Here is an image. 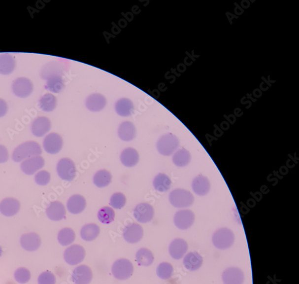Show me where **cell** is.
I'll return each instance as SVG.
<instances>
[{
  "label": "cell",
  "instance_id": "39",
  "mask_svg": "<svg viewBox=\"0 0 299 284\" xmlns=\"http://www.w3.org/2000/svg\"><path fill=\"white\" fill-rule=\"evenodd\" d=\"M156 273L161 279L166 280L169 279L174 274V268L170 263L164 262L159 264Z\"/></svg>",
  "mask_w": 299,
  "mask_h": 284
},
{
  "label": "cell",
  "instance_id": "41",
  "mask_svg": "<svg viewBox=\"0 0 299 284\" xmlns=\"http://www.w3.org/2000/svg\"><path fill=\"white\" fill-rule=\"evenodd\" d=\"M15 279L19 284H26L31 279V273L29 269L25 267H20L15 272Z\"/></svg>",
  "mask_w": 299,
  "mask_h": 284
},
{
  "label": "cell",
  "instance_id": "11",
  "mask_svg": "<svg viewBox=\"0 0 299 284\" xmlns=\"http://www.w3.org/2000/svg\"><path fill=\"white\" fill-rule=\"evenodd\" d=\"M133 215L141 223H147L153 219L155 211L149 203H142L134 209Z\"/></svg>",
  "mask_w": 299,
  "mask_h": 284
},
{
  "label": "cell",
  "instance_id": "38",
  "mask_svg": "<svg viewBox=\"0 0 299 284\" xmlns=\"http://www.w3.org/2000/svg\"><path fill=\"white\" fill-rule=\"evenodd\" d=\"M98 218L102 224H110L115 218V213H114L113 209L110 207H103L100 209L99 213H98Z\"/></svg>",
  "mask_w": 299,
  "mask_h": 284
},
{
  "label": "cell",
  "instance_id": "9",
  "mask_svg": "<svg viewBox=\"0 0 299 284\" xmlns=\"http://www.w3.org/2000/svg\"><path fill=\"white\" fill-rule=\"evenodd\" d=\"M195 221V213L191 210L179 211L174 215L175 226L180 230L189 229L194 224Z\"/></svg>",
  "mask_w": 299,
  "mask_h": 284
},
{
  "label": "cell",
  "instance_id": "43",
  "mask_svg": "<svg viewBox=\"0 0 299 284\" xmlns=\"http://www.w3.org/2000/svg\"><path fill=\"white\" fill-rule=\"evenodd\" d=\"M35 180L38 185L44 186L48 184L50 180V174L46 171H41L37 173L35 177Z\"/></svg>",
  "mask_w": 299,
  "mask_h": 284
},
{
  "label": "cell",
  "instance_id": "46",
  "mask_svg": "<svg viewBox=\"0 0 299 284\" xmlns=\"http://www.w3.org/2000/svg\"><path fill=\"white\" fill-rule=\"evenodd\" d=\"M2 254V250L1 247H0V257H1Z\"/></svg>",
  "mask_w": 299,
  "mask_h": 284
},
{
  "label": "cell",
  "instance_id": "36",
  "mask_svg": "<svg viewBox=\"0 0 299 284\" xmlns=\"http://www.w3.org/2000/svg\"><path fill=\"white\" fill-rule=\"evenodd\" d=\"M136 259L139 266H149L154 262L155 257L150 250L143 248L136 252Z\"/></svg>",
  "mask_w": 299,
  "mask_h": 284
},
{
  "label": "cell",
  "instance_id": "42",
  "mask_svg": "<svg viewBox=\"0 0 299 284\" xmlns=\"http://www.w3.org/2000/svg\"><path fill=\"white\" fill-rule=\"evenodd\" d=\"M38 283V284H55V276L49 271L44 272L39 276Z\"/></svg>",
  "mask_w": 299,
  "mask_h": 284
},
{
  "label": "cell",
  "instance_id": "27",
  "mask_svg": "<svg viewBox=\"0 0 299 284\" xmlns=\"http://www.w3.org/2000/svg\"><path fill=\"white\" fill-rule=\"evenodd\" d=\"M16 62L12 55L3 54L0 55V74L8 75L15 71Z\"/></svg>",
  "mask_w": 299,
  "mask_h": 284
},
{
  "label": "cell",
  "instance_id": "26",
  "mask_svg": "<svg viewBox=\"0 0 299 284\" xmlns=\"http://www.w3.org/2000/svg\"><path fill=\"white\" fill-rule=\"evenodd\" d=\"M139 156L137 151L133 147H128L122 151L121 160L123 164L128 168H133L138 164Z\"/></svg>",
  "mask_w": 299,
  "mask_h": 284
},
{
  "label": "cell",
  "instance_id": "25",
  "mask_svg": "<svg viewBox=\"0 0 299 284\" xmlns=\"http://www.w3.org/2000/svg\"><path fill=\"white\" fill-rule=\"evenodd\" d=\"M119 137L121 140L130 142L136 137V131L135 125L130 121H125L120 125L118 130Z\"/></svg>",
  "mask_w": 299,
  "mask_h": 284
},
{
  "label": "cell",
  "instance_id": "19",
  "mask_svg": "<svg viewBox=\"0 0 299 284\" xmlns=\"http://www.w3.org/2000/svg\"><path fill=\"white\" fill-rule=\"evenodd\" d=\"M20 203L18 200L8 197L0 203V212L6 216H12L18 213L20 210Z\"/></svg>",
  "mask_w": 299,
  "mask_h": 284
},
{
  "label": "cell",
  "instance_id": "10",
  "mask_svg": "<svg viewBox=\"0 0 299 284\" xmlns=\"http://www.w3.org/2000/svg\"><path fill=\"white\" fill-rule=\"evenodd\" d=\"M45 151L50 154H57L63 147V139L57 133H52L47 135L43 142Z\"/></svg>",
  "mask_w": 299,
  "mask_h": 284
},
{
  "label": "cell",
  "instance_id": "35",
  "mask_svg": "<svg viewBox=\"0 0 299 284\" xmlns=\"http://www.w3.org/2000/svg\"><path fill=\"white\" fill-rule=\"evenodd\" d=\"M64 87V80L61 75H55L47 79L45 88L52 93H60Z\"/></svg>",
  "mask_w": 299,
  "mask_h": 284
},
{
  "label": "cell",
  "instance_id": "31",
  "mask_svg": "<svg viewBox=\"0 0 299 284\" xmlns=\"http://www.w3.org/2000/svg\"><path fill=\"white\" fill-rule=\"evenodd\" d=\"M63 72V66L58 62H50L46 64L41 70V76L43 79L47 80L55 75H61Z\"/></svg>",
  "mask_w": 299,
  "mask_h": 284
},
{
  "label": "cell",
  "instance_id": "40",
  "mask_svg": "<svg viewBox=\"0 0 299 284\" xmlns=\"http://www.w3.org/2000/svg\"><path fill=\"white\" fill-rule=\"evenodd\" d=\"M127 203V197L122 193H114L110 199V204L116 210L124 208Z\"/></svg>",
  "mask_w": 299,
  "mask_h": 284
},
{
  "label": "cell",
  "instance_id": "15",
  "mask_svg": "<svg viewBox=\"0 0 299 284\" xmlns=\"http://www.w3.org/2000/svg\"><path fill=\"white\" fill-rule=\"evenodd\" d=\"M51 129V122L45 116H39L35 119L32 125V131L36 137L41 138L48 133Z\"/></svg>",
  "mask_w": 299,
  "mask_h": 284
},
{
  "label": "cell",
  "instance_id": "45",
  "mask_svg": "<svg viewBox=\"0 0 299 284\" xmlns=\"http://www.w3.org/2000/svg\"><path fill=\"white\" fill-rule=\"evenodd\" d=\"M7 110V103L3 99H0V118L6 115Z\"/></svg>",
  "mask_w": 299,
  "mask_h": 284
},
{
  "label": "cell",
  "instance_id": "17",
  "mask_svg": "<svg viewBox=\"0 0 299 284\" xmlns=\"http://www.w3.org/2000/svg\"><path fill=\"white\" fill-rule=\"evenodd\" d=\"M44 160L40 156H35L25 160L21 164L22 171L28 175L35 174L38 170L43 168L44 166Z\"/></svg>",
  "mask_w": 299,
  "mask_h": 284
},
{
  "label": "cell",
  "instance_id": "22",
  "mask_svg": "<svg viewBox=\"0 0 299 284\" xmlns=\"http://www.w3.org/2000/svg\"><path fill=\"white\" fill-rule=\"evenodd\" d=\"M192 186L196 194L199 196H204L210 191L211 183L207 177L200 175L194 178Z\"/></svg>",
  "mask_w": 299,
  "mask_h": 284
},
{
  "label": "cell",
  "instance_id": "37",
  "mask_svg": "<svg viewBox=\"0 0 299 284\" xmlns=\"http://www.w3.org/2000/svg\"><path fill=\"white\" fill-rule=\"evenodd\" d=\"M75 235L74 230L70 228H64L58 233V240L61 246H69L75 240Z\"/></svg>",
  "mask_w": 299,
  "mask_h": 284
},
{
  "label": "cell",
  "instance_id": "1",
  "mask_svg": "<svg viewBox=\"0 0 299 284\" xmlns=\"http://www.w3.org/2000/svg\"><path fill=\"white\" fill-rule=\"evenodd\" d=\"M42 150L40 144L37 142L29 141L20 144L13 151L12 158L15 162H20L25 158L32 156H38L41 154Z\"/></svg>",
  "mask_w": 299,
  "mask_h": 284
},
{
  "label": "cell",
  "instance_id": "29",
  "mask_svg": "<svg viewBox=\"0 0 299 284\" xmlns=\"http://www.w3.org/2000/svg\"><path fill=\"white\" fill-rule=\"evenodd\" d=\"M153 184L156 191L166 193L171 187L172 182L166 174H159L154 179Z\"/></svg>",
  "mask_w": 299,
  "mask_h": 284
},
{
  "label": "cell",
  "instance_id": "32",
  "mask_svg": "<svg viewBox=\"0 0 299 284\" xmlns=\"http://www.w3.org/2000/svg\"><path fill=\"white\" fill-rule=\"evenodd\" d=\"M191 153L185 148H182L178 150L173 156L172 161L175 166L184 168L191 162Z\"/></svg>",
  "mask_w": 299,
  "mask_h": 284
},
{
  "label": "cell",
  "instance_id": "2",
  "mask_svg": "<svg viewBox=\"0 0 299 284\" xmlns=\"http://www.w3.org/2000/svg\"><path fill=\"white\" fill-rule=\"evenodd\" d=\"M212 241V244L217 248L221 250L228 249L234 244V233L229 228H219L214 233Z\"/></svg>",
  "mask_w": 299,
  "mask_h": 284
},
{
  "label": "cell",
  "instance_id": "3",
  "mask_svg": "<svg viewBox=\"0 0 299 284\" xmlns=\"http://www.w3.org/2000/svg\"><path fill=\"white\" fill-rule=\"evenodd\" d=\"M169 202L173 207L177 208H188L194 204V196L186 189L177 188L170 192Z\"/></svg>",
  "mask_w": 299,
  "mask_h": 284
},
{
  "label": "cell",
  "instance_id": "28",
  "mask_svg": "<svg viewBox=\"0 0 299 284\" xmlns=\"http://www.w3.org/2000/svg\"><path fill=\"white\" fill-rule=\"evenodd\" d=\"M116 112L119 116H130L133 115L134 106L131 100L127 98L119 99L115 105Z\"/></svg>",
  "mask_w": 299,
  "mask_h": 284
},
{
  "label": "cell",
  "instance_id": "23",
  "mask_svg": "<svg viewBox=\"0 0 299 284\" xmlns=\"http://www.w3.org/2000/svg\"><path fill=\"white\" fill-rule=\"evenodd\" d=\"M86 207V201L81 195L75 194L72 196L67 202V209L72 214L77 215L82 213Z\"/></svg>",
  "mask_w": 299,
  "mask_h": 284
},
{
  "label": "cell",
  "instance_id": "21",
  "mask_svg": "<svg viewBox=\"0 0 299 284\" xmlns=\"http://www.w3.org/2000/svg\"><path fill=\"white\" fill-rule=\"evenodd\" d=\"M46 214L49 218L52 221H58L66 218V210L65 207L60 202L50 203L46 210Z\"/></svg>",
  "mask_w": 299,
  "mask_h": 284
},
{
  "label": "cell",
  "instance_id": "12",
  "mask_svg": "<svg viewBox=\"0 0 299 284\" xmlns=\"http://www.w3.org/2000/svg\"><path fill=\"white\" fill-rule=\"evenodd\" d=\"M71 278L75 284H89L93 278V273L89 266L81 265L75 268Z\"/></svg>",
  "mask_w": 299,
  "mask_h": 284
},
{
  "label": "cell",
  "instance_id": "14",
  "mask_svg": "<svg viewBox=\"0 0 299 284\" xmlns=\"http://www.w3.org/2000/svg\"><path fill=\"white\" fill-rule=\"evenodd\" d=\"M144 231L140 225L133 223L127 225L124 230L123 236L125 240L130 244H136L141 240Z\"/></svg>",
  "mask_w": 299,
  "mask_h": 284
},
{
  "label": "cell",
  "instance_id": "33",
  "mask_svg": "<svg viewBox=\"0 0 299 284\" xmlns=\"http://www.w3.org/2000/svg\"><path fill=\"white\" fill-rule=\"evenodd\" d=\"M112 175L107 170L102 169L98 171L94 177V182L97 187L104 188L110 184Z\"/></svg>",
  "mask_w": 299,
  "mask_h": 284
},
{
  "label": "cell",
  "instance_id": "16",
  "mask_svg": "<svg viewBox=\"0 0 299 284\" xmlns=\"http://www.w3.org/2000/svg\"><path fill=\"white\" fill-rule=\"evenodd\" d=\"M188 244L183 239H174L169 247L170 255L175 260H180L188 250Z\"/></svg>",
  "mask_w": 299,
  "mask_h": 284
},
{
  "label": "cell",
  "instance_id": "44",
  "mask_svg": "<svg viewBox=\"0 0 299 284\" xmlns=\"http://www.w3.org/2000/svg\"><path fill=\"white\" fill-rule=\"evenodd\" d=\"M8 159V152L6 147L0 144V163L6 162Z\"/></svg>",
  "mask_w": 299,
  "mask_h": 284
},
{
  "label": "cell",
  "instance_id": "6",
  "mask_svg": "<svg viewBox=\"0 0 299 284\" xmlns=\"http://www.w3.org/2000/svg\"><path fill=\"white\" fill-rule=\"evenodd\" d=\"M57 169L59 177L64 180L71 182L76 176L75 164L69 158H64L60 160Z\"/></svg>",
  "mask_w": 299,
  "mask_h": 284
},
{
  "label": "cell",
  "instance_id": "34",
  "mask_svg": "<svg viewBox=\"0 0 299 284\" xmlns=\"http://www.w3.org/2000/svg\"><path fill=\"white\" fill-rule=\"evenodd\" d=\"M57 106V100L54 95L48 93L44 94L39 102V106L44 112H49L54 110Z\"/></svg>",
  "mask_w": 299,
  "mask_h": 284
},
{
  "label": "cell",
  "instance_id": "24",
  "mask_svg": "<svg viewBox=\"0 0 299 284\" xmlns=\"http://www.w3.org/2000/svg\"><path fill=\"white\" fill-rule=\"evenodd\" d=\"M203 264V258L197 252L188 253L184 258V266L189 271H196L199 269Z\"/></svg>",
  "mask_w": 299,
  "mask_h": 284
},
{
  "label": "cell",
  "instance_id": "8",
  "mask_svg": "<svg viewBox=\"0 0 299 284\" xmlns=\"http://www.w3.org/2000/svg\"><path fill=\"white\" fill-rule=\"evenodd\" d=\"M13 94L19 98H27L33 91L32 81L26 77H19L14 80L12 85Z\"/></svg>",
  "mask_w": 299,
  "mask_h": 284
},
{
  "label": "cell",
  "instance_id": "20",
  "mask_svg": "<svg viewBox=\"0 0 299 284\" xmlns=\"http://www.w3.org/2000/svg\"><path fill=\"white\" fill-rule=\"evenodd\" d=\"M107 104V100L103 95L93 94L90 95L86 100V106L91 112H96L104 109Z\"/></svg>",
  "mask_w": 299,
  "mask_h": 284
},
{
  "label": "cell",
  "instance_id": "18",
  "mask_svg": "<svg viewBox=\"0 0 299 284\" xmlns=\"http://www.w3.org/2000/svg\"><path fill=\"white\" fill-rule=\"evenodd\" d=\"M41 244L40 237L35 233L25 234L21 238L22 247L28 251L37 250L40 247Z\"/></svg>",
  "mask_w": 299,
  "mask_h": 284
},
{
  "label": "cell",
  "instance_id": "4",
  "mask_svg": "<svg viewBox=\"0 0 299 284\" xmlns=\"http://www.w3.org/2000/svg\"><path fill=\"white\" fill-rule=\"evenodd\" d=\"M156 146L161 155L170 156L180 146V141L175 135L167 133L159 138Z\"/></svg>",
  "mask_w": 299,
  "mask_h": 284
},
{
  "label": "cell",
  "instance_id": "30",
  "mask_svg": "<svg viewBox=\"0 0 299 284\" xmlns=\"http://www.w3.org/2000/svg\"><path fill=\"white\" fill-rule=\"evenodd\" d=\"M100 233V228L96 224H88L84 225L81 229L80 235L84 241L91 242L98 238Z\"/></svg>",
  "mask_w": 299,
  "mask_h": 284
},
{
  "label": "cell",
  "instance_id": "5",
  "mask_svg": "<svg viewBox=\"0 0 299 284\" xmlns=\"http://www.w3.org/2000/svg\"><path fill=\"white\" fill-rule=\"evenodd\" d=\"M111 272L116 279L127 280L133 275V264L128 259H119L114 263Z\"/></svg>",
  "mask_w": 299,
  "mask_h": 284
},
{
  "label": "cell",
  "instance_id": "7",
  "mask_svg": "<svg viewBox=\"0 0 299 284\" xmlns=\"http://www.w3.org/2000/svg\"><path fill=\"white\" fill-rule=\"evenodd\" d=\"M85 255V250L83 247L80 245H73L67 248L64 252V257L69 265L75 266L82 262Z\"/></svg>",
  "mask_w": 299,
  "mask_h": 284
},
{
  "label": "cell",
  "instance_id": "13",
  "mask_svg": "<svg viewBox=\"0 0 299 284\" xmlns=\"http://www.w3.org/2000/svg\"><path fill=\"white\" fill-rule=\"evenodd\" d=\"M244 279V272L236 267H229L222 274V280L225 284H243Z\"/></svg>",
  "mask_w": 299,
  "mask_h": 284
}]
</instances>
